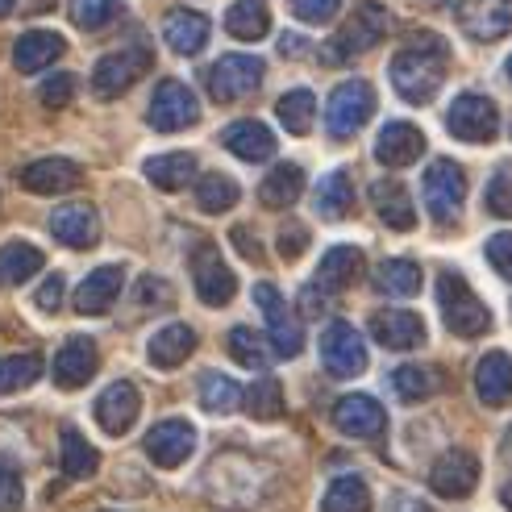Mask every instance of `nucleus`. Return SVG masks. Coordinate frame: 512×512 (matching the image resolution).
<instances>
[{"label": "nucleus", "instance_id": "nucleus-3", "mask_svg": "<svg viewBox=\"0 0 512 512\" xmlns=\"http://www.w3.org/2000/svg\"><path fill=\"white\" fill-rule=\"evenodd\" d=\"M438 309H442V321L450 325V334H458V338H479L492 329L488 304L471 292V284L458 271L438 275Z\"/></svg>", "mask_w": 512, "mask_h": 512}, {"label": "nucleus", "instance_id": "nucleus-22", "mask_svg": "<svg viewBox=\"0 0 512 512\" xmlns=\"http://www.w3.org/2000/svg\"><path fill=\"white\" fill-rule=\"evenodd\" d=\"M371 338L388 350H417L425 346V321L408 309H383L371 317Z\"/></svg>", "mask_w": 512, "mask_h": 512}, {"label": "nucleus", "instance_id": "nucleus-17", "mask_svg": "<svg viewBox=\"0 0 512 512\" xmlns=\"http://www.w3.org/2000/svg\"><path fill=\"white\" fill-rule=\"evenodd\" d=\"M334 425L346 433V438H383V429H388V413H383V404L375 396H363V392H354V396H342L334 404Z\"/></svg>", "mask_w": 512, "mask_h": 512}, {"label": "nucleus", "instance_id": "nucleus-24", "mask_svg": "<svg viewBox=\"0 0 512 512\" xmlns=\"http://www.w3.org/2000/svg\"><path fill=\"white\" fill-rule=\"evenodd\" d=\"M50 234L71 250H88L100 238V217L92 204H63V209H55V217H50Z\"/></svg>", "mask_w": 512, "mask_h": 512}, {"label": "nucleus", "instance_id": "nucleus-20", "mask_svg": "<svg viewBox=\"0 0 512 512\" xmlns=\"http://www.w3.org/2000/svg\"><path fill=\"white\" fill-rule=\"evenodd\" d=\"M125 288V267H96L80 279V288H75V313H84V317H100V313H109L117 296Z\"/></svg>", "mask_w": 512, "mask_h": 512}, {"label": "nucleus", "instance_id": "nucleus-52", "mask_svg": "<svg viewBox=\"0 0 512 512\" xmlns=\"http://www.w3.org/2000/svg\"><path fill=\"white\" fill-rule=\"evenodd\" d=\"M488 263H492L496 275L512 279V229H504V234L488 238Z\"/></svg>", "mask_w": 512, "mask_h": 512}, {"label": "nucleus", "instance_id": "nucleus-16", "mask_svg": "<svg viewBox=\"0 0 512 512\" xmlns=\"http://www.w3.org/2000/svg\"><path fill=\"white\" fill-rule=\"evenodd\" d=\"M21 188L34 196H63L84 184V167L75 159H34L30 167H21Z\"/></svg>", "mask_w": 512, "mask_h": 512}, {"label": "nucleus", "instance_id": "nucleus-37", "mask_svg": "<svg viewBox=\"0 0 512 512\" xmlns=\"http://www.w3.org/2000/svg\"><path fill=\"white\" fill-rule=\"evenodd\" d=\"M321 512H371V488L358 475H338L321 496Z\"/></svg>", "mask_w": 512, "mask_h": 512}, {"label": "nucleus", "instance_id": "nucleus-15", "mask_svg": "<svg viewBox=\"0 0 512 512\" xmlns=\"http://www.w3.org/2000/svg\"><path fill=\"white\" fill-rule=\"evenodd\" d=\"M142 413V396L130 379H117L109 383L105 392L96 396V425L109 433V438H121V433H130V425L138 421Z\"/></svg>", "mask_w": 512, "mask_h": 512}, {"label": "nucleus", "instance_id": "nucleus-2", "mask_svg": "<svg viewBox=\"0 0 512 512\" xmlns=\"http://www.w3.org/2000/svg\"><path fill=\"white\" fill-rule=\"evenodd\" d=\"M388 30H392L388 9L371 5V0H367V5H358L342 30L325 42L321 59H325V63H350V59H358V55H367V50H375L383 38H388Z\"/></svg>", "mask_w": 512, "mask_h": 512}, {"label": "nucleus", "instance_id": "nucleus-4", "mask_svg": "<svg viewBox=\"0 0 512 512\" xmlns=\"http://www.w3.org/2000/svg\"><path fill=\"white\" fill-rule=\"evenodd\" d=\"M421 192H425V209L438 225H454L458 213H463V200H467V175L454 159H433L425 167L421 179Z\"/></svg>", "mask_w": 512, "mask_h": 512}, {"label": "nucleus", "instance_id": "nucleus-44", "mask_svg": "<svg viewBox=\"0 0 512 512\" xmlns=\"http://www.w3.org/2000/svg\"><path fill=\"white\" fill-rule=\"evenodd\" d=\"M38 375H42L38 354H5L0 358V396H13L21 388H30Z\"/></svg>", "mask_w": 512, "mask_h": 512}, {"label": "nucleus", "instance_id": "nucleus-59", "mask_svg": "<svg viewBox=\"0 0 512 512\" xmlns=\"http://www.w3.org/2000/svg\"><path fill=\"white\" fill-rule=\"evenodd\" d=\"M13 5H17V0H0V17H9V13H13Z\"/></svg>", "mask_w": 512, "mask_h": 512}, {"label": "nucleus", "instance_id": "nucleus-26", "mask_svg": "<svg viewBox=\"0 0 512 512\" xmlns=\"http://www.w3.org/2000/svg\"><path fill=\"white\" fill-rule=\"evenodd\" d=\"M163 42L184 59L200 55V50L209 46V17L196 9H171L163 17Z\"/></svg>", "mask_w": 512, "mask_h": 512}, {"label": "nucleus", "instance_id": "nucleus-48", "mask_svg": "<svg viewBox=\"0 0 512 512\" xmlns=\"http://www.w3.org/2000/svg\"><path fill=\"white\" fill-rule=\"evenodd\" d=\"M75 88H80V80H75L71 71H59V75H50V80L38 88V100L46 109H63L75 100Z\"/></svg>", "mask_w": 512, "mask_h": 512}, {"label": "nucleus", "instance_id": "nucleus-60", "mask_svg": "<svg viewBox=\"0 0 512 512\" xmlns=\"http://www.w3.org/2000/svg\"><path fill=\"white\" fill-rule=\"evenodd\" d=\"M508 80H512V55H508Z\"/></svg>", "mask_w": 512, "mask_h": 512}, {"label": "nucleus", "instance_id": "nucleus-5", "mask_svg": "<svg viewBox=\"0 0 512 512\" xmlns=\"http://www.w3.org/2000/svg\"><path fill=\"white\" fill-rule=\"evenodd\" d=\"M371 113H375V88L367 80H346V84H338L334 92H329L325 130H329V138L346 142L371 121Z\"/></svg>", "mask_w": 512, "mask_h": 512}, {"label": "nucleus", "instance_id": "nucleus-34", "mask_svg": "<svg viewBox=\"0 0 512 512\" xmlns=\"http://www.w3.org/2000/svg\"><path fill=\"white\" fill-rule=\"evenodd\" d=\"M225 30L234 34V38H242V42L267 38V30H271V9H267V0H238V5L225 13Z\"/></svg>", "mask_w": 512, "mask_h": 512}, {"label": "nucleus", "instance_id": "nucleus-9", "mask_svg": "<svg viewBox=\"0 0 512 512\" xmlns=\"http://www.w3.org/2000/svg\"><path fill=\"white\" fill-rule=\"evenodd\" d=\"M321 367L334 375V379H354L367 371V342L354 325L334 321L321 334Z\"/></svg>", "mask_w": 512, "mask_h": 512}, {"label": "nucleus", "instance_id": "nucleus-8", "mask_svg": "<svg viewBox=\"0 0 512 512\" xmlns=\"http://www.w3.org/2000/svg\"><path fill=\"white\" fill-rule=\"evenodd\" d=\"M446 130L458 138V142H471V146H483L500 134V109L492 105L488 96L479 92H463L450 105L446 113Z\"/></svg>", "mask_w": 512, "mask_h": 512}, {"label": "nucleus", "instance_id": "nucleus-13", "mask_svg": "<svg viewBox=\"0 0 512 512\" xmlns=\"http://www.w3.org/2000/svg\"><path fill=\"white\" fill-rule=\"evenodd\" d=\"M196 450V429L184 421V417H167L159 421L155 429L146 433V454H150V463L163 467V471H175V467H184L188 458Z\"/></svg>", "mask_w": 512, "mask_h": 512}, {"label": "nucleus", "instance_id": "nucleus-27", "mask_svg": "<svg viewBox=\"0 0 512 512\" xmlns=\"http://www.w3.org/2000/svg\"><path fill=\"white\" fill-rule=\"evenodd\" d=\"M475 392L488 408H504L512 400V354L508 350H492L479 358L475 367Z\"/></svg>", "mask_w": 512, "mask_h": 512}, {"label": "nucleus", "instance_id": "nucleus-55", "mask_svg": "<svg viewBox=\"0 0 512 512\" xmlns=\"http://www.w3.org/2000/svg\"><path fill=\"white\" fill-rule=\"evenodd\" d=\"M234 246L246 254L250 263H259V259H263V246H259V238H250V229H246V225L234 229Z\"/></svg>", "mask_w": 512, "mask_h": 512}, {"label": "nucleus", "instance_id": "nucleus-11", "mask_svg": "<svg viewBox=\"0 0 512 512\" xmlns=\"http://www.w3.org/2000/svg\"><path fill=\"white\" fill-rule=\"evenodd\" d=\"M200 117V100L188 84L179 80H163L155 88V96H150V125H155L159 134H179L188 130V125H196Z\"/></svg>", "mask_w": 512, "mask_h": 512}, {"label": "nucleus", "instance_id": "nucleus-42", "mask_svg": "<svg viewBox=\"0 0 512 512\" xmlns=\"http://www.w3.org/2000/svg\"><path fill=\"white\" fill-rule=\"evenodd\" d=\"M63 475L67 479H88L96 467H100V454H96V446H88L84 442V433L80 429H63Z\"/></svg>", "mask_w": 512, "mask_h": 512}, {"label": "nucleus", "instance_id": "nucleus-47", "mask_svg": "<svg viewBox=\"0 0 512 512\" xmlns=\"http://www.w3.org/2000/svg\"><path fill=\"white\" fill-rule=\"evenodd\" d=\"M225 346H229V354H234L242 367H267V350H263V342H259V338H254V329H250V325L229 329Z\"/></svg>", "mask_w": 512, "mask_h": 512}, {"label": "nucleus", "instance_id": "nucleus-58", "mask_svg": "<svg viewBox=\"0 0 512 512\" xmlns=\"http://www.w3.org/2000/svg\"><path fill=\"white\" fill-rule=\"evenodd\" d=\"M500 504L512 512V483H504V488H500Z\"/></svg>", "mask_w": 512, "mask_h": 512}, {"label": "nucleus", "instance_id": "nucleus-36", "mask_svg": "<svg viewBox=\"0 0 512 512\" xmlns=\"http://www.w3.org/2000/svg\"><path fill=\"white\" fill-rule=\"evenodd\" d=\"M375 288L383 296H400V300L417 296L421 292V267L413 259H383L375 267Z\"/></svg>", "mask_w": 512, "mask_h": 512}, {"label": "nucleus", "instance_id": "nucleus-28", "mask_svg": "<svg viewBox=\"0 0 512 512\" xmlns=\"http://www.w3.org/2000/svg\"><path fill=\"white\" fill-rule=\"evenodd\" d=\"M371 204H375L379 221L388 229H396V234H408V229L417 225L413 200H408L404 184H396V179H375V184H371Z\"/></svg>", "mask_w": 512, "mask_h": 512}, {"label": "nucleus", "instance_id": "nucleus-35", "mask_svg": "<svg viewBox=\"0 0 512 512\" xmlns=\"http://www.w3.org/2000/svg\"><path fill=\"white\" fill-rule=\"evenodd\" d=\"M354 209V179L350 171H329L317 184V213L325 221H342Z\"/></svg>", "mask_w": 512, "mask_h": 512}, {"label": "nucleus", "instance_id": "nucleus-39", "mask_svg": "<svg viewBox=\"0 0 512 512\" xmlns=\"http://www.w3.org/2000/svg\"><path fill=\"white\" fill-rule=\"evenodd\" d=\"M238 200H242L238 179H229V175H221V171L200 175V184H196V204H200L204 213H229Z\"/></svg>", "mask_w": 512, "mask_h": 512}, {"label": "nucleus", "instance_id": "nucleus-41", "mask_svg": "<svg viewBox=\"0 0 512 512\" xmlns=\"http://www.w3.org/2000/svg\"><path fill=\"white\" fill-rule=\"evenodd\" d=\"M242 392L246 388H238V379H229L221 371H209L200 379V408L204 413H234V408L242 404Z\"/></svg>", "mask_w": 512, "mask_h": 512}, {"label": "nucleus", "instance_id": "nucleus-21", "mask_svg": "<svg viewBox=\"0 0 512 512\" xmlns=\"http://www.w3.org/2000/svg\"><path fill=\"white\" fill-rule=\"evenodd\" d=\"M425 155V134L413 121H388L375 138V159L383 167H413Z\"/></svg>", "mask_w": 512, "mask_h": 512}, {"label": "nucleus", "instance_id": "nucleus-43", "mask_svg": "<svg viewBox=\"0 0 512 512\" xmlns=\"http://www.w3.org/2000/svg\"><path fill=\"white\" fill-rule=\"evenodd\" d=\"M67 17L80 25L88 34H100L121 17V0H71L67 5Z\"/></svg>", "mask_w": 512, "mask_h": 512}, {"label": "nucleus", "instance_id": "nucleus-54", "mask_svg": "<svg viewBox=\"0 0 512 512\" xmlns=\"http://www.w3.org/2000/svg\"><path fill=\"white\" fill-rule=\"evenodd\" d=\"M63 275H46L42 279V288H38V296H34V304L42 313H59V304H63Z\"/></svg>", "mask_w": 512, "mask_h": 512}, {"label": "nucleus", "instance_id": "nucleus-25", "mask_svg": "<svg viewBox=\"0 0 512 512\" xmlns=\"http://www.w3.org/2000/svg\"><path fill=\"white\" fill-rule=\"evenodd\" d=\"M358 275H363V250L358 246H334V250H325V259L317 263L313 288L325 292V296H338L354 284Z\"/></svg>", "mask_w": 512, "mask_h": 512}, {"label": "nucleus", "instance_id": "nucleus-50", "mask_svg": "<svg viewBox=\"0 0 512 512\" xmlns=\"http://www.w3.org/2000/svg\"><path fill=\"white\" fill-rule=\"evenodd\" d=\"M292 13L304 21V25H325V21H334L338 9H342V0H288Z\"/></svg>", "mask_w": 512, "mask_h": 512}, {"label": "nucleus", "instance_id": "nucleus-31", "mask_svg": "<svg viewBox=\"0 0 512 512\" xmlns=\"http://www.w3.org/2000/svg\"><path fill=\"white\" fill-rule=\"evenodd\" d=\"M42 250L34 242H5L0 246V288H21L25 279H34L42 271Z\"/></svg>", "mask_w": 512, "mask_h": 512}, {"label": "nucleus", "instance_id": "nucleus-56", "mask_svg": "<svg viewBox=\"0 0 512 512\" xmlns=\"http://www.w3.org/2000/svg\"><path fill=\"white\" fill-rule=\"evenodd\" d=\"M392 512H429L421 500H413V496H396V508Z\"/></svg>", "mask_w": 512, "mask_h": 512}, {"label": "nucleus", "instance_id": "nucleus-33", "mask_svg": "<svg viewBox=\"0 0 512 512\" xmlns=\"http://www.w3.org/2000/svg\"><path fill=\"white\" fill-rule=\"evenodd\" d=\"M300 192H304V171L296 163L271 167V175L259 184V200L267 204V209H292V204L300 200Z\"/></svg>", "mask_w": 512, "mask_h": 512}, {"label": "nucleus", "instance_id": "nucleus-7", "mask_svg": "<svg viewBox=\"0 0 512 512\" xmlns=\"http://www.w3.org/2000/svg\"><path fill=\"white\" fill-rule=\"evenodd\" d=\"M150 63H155V55H150L146 46H121L92 67V92L100 100H117L121 92H130L142 80Z\"/></svg>", "mask_w": 512, "mask_h": 512}, {"label": "nucleus", "instance_id": "nucleus-23", "mask_svg": "<svg viewBox=\"0 0 512 512\" xmlns=\"http://www.w3.org/2000/svg\"><path fill=\"white\" fill-rule=\"evenodd\" d=\"M221 146L229 150V155H238L242 163H267V159H275V134H271V125L254 121V117L229 125V130L221 134Z\"/></svg>", "mask_w": 512, "mask_h": 512}, {"label": "nucleus", "instance_id": "nucleus-53", "mask_svg": "<svg viewBox=\"0 0 512 512\" xmlns=\"http://www.w3.org/2000/svg\"><path fill=\"white\" fill-rule=\"evenodd\" d=\"M304 246H309V229H304L300 221L284 225V234H279V254L292 263V259H300V254H304Z\"/></svg>", "mask_w": 512, "mask_h": 512}, {"label": "nucleus", "instance_id": "nucleus-19", "mask_svg": "<svg viewBox=\"0 0 512 512\" xmlns=\"http://www.w3.org/2000/svg\"><path fill=\"white\" fill-rule=\"evenodd\" d=\"M100 371V350L92 338H67L63 350L55 354V367H50V379L59 383L63 392H75Z\"/></svg>", "mask_w": 512, "mask_h": 512}, {"label": "nucleus", "instance_id": "nucleus-18", "mask_svg": "<svg viewBox=\"0 0 512 512\" xmlns=\"http://www.w3.org/2000/svg\"><path fill=\"white\" fill-rule=\"evenodd\" d=\"M458 25L475 42H496L512 34V0H463L458 5Z\"/></svg>", "mask_w": 512, "mask_h": 512}, {"label": "nucleus", "instance_id": "nucleus-32", "mask_svg": "<svg viewBox=\"0 0 512 512\" xmlns=\"http://www.w3.org/2000/svg\"><path fill=\"white\" fill-rule=\"evenodd\" d=\"M196 175V155L188 150H171V155H155L146 163V179L155 184L159 192H179L188 188V179Z\"/></svg>", "mask_w": 512, "mask_h": 512}, {"label": "nucleus", "instance_id": "nucleus-10", "mask_svg": "<svg viewBox=\"0 0 512 512\" xmlns=\"http://www.w3.org/2000/svg\"><path fill=\"white\" fill-rule=\"evenodd\" d=\"M192 288L209 309H225L238 292V275L225 267L221 250L213 242H200V250L192 254Z\"/></svg>", "mask_w": 512, "mask_h": 512}, {"label": "nucleus", "instance_id": "nucleus-1", "mask_svg": "<svg viewBox=\"0 0 512 512\" xmlns=\"http://www.w3.org/2000/svg\"><path fill=\"white\" fill-rule=\"evenodd\" d=\"M446 67H450V46L438 34H413L396 50L388 75H392V88L400 92V100H408V105H429L446 80Z\"/></svg>", "mask_w": 512, "mask_h": 512}, {"label": "nucleus", "instance_id": "nucleus-57", "mask_svg": "<svg viewBox=\"0 0 512 512\" xmlns=\"http://www.w3.org/2000/svg\"><path fill=\"white\" fill-rule=\"evenodd\" d=\"M279 50H284V55H300V50H304V38L284 34V38H279Z\"/></svg>", "mask_w": 512, "mask_h": 512}, {"label": "nucleus", "instance_id": "nucleus-14", "mask_svg": "<svg viewBox=\"0 0 512 512\" xmlns=\"http://www.w3.org/2000/svg\"><path fill=\"white\" fill-rule=\"evenodd\" d=\"M479 483V458L471 450H446L438 463L429 467V488L446 500H463Z\"/></svg>", "mask_w": 512, "mask_h": 512}, {"label": "nucleus", "instance_id": "nucleus-40", "mask_svg": "<svg viewBox=\"0 0 512 512\" xmlns=\"http://www.w3.org/2000/svg\"><path fill=\"white\" fill-rule=\"evenodd\" d=\"M242 404L254 421H275V417H284V388H279V379L263 375L242 392Z\"/></svg>", "mask_w": 512, "mask_h": 512}, {"label": "nucleus", "instance_id": "nucleus-49", "mask_svg": "<svg viewBox=\"0 0 512 512\" xmlns=\"http://www.w3.org/2000/svg\"><path fill=\"white\" fill-rule=\"evenodd\" d=\"M25 488H21V471L0 458V512H21Z\"/></svg>", "mask_w": 512, "mask_h": 512}, {"label": "nucleus", "instance_id": "nucleus-30", "mask_svg": "<svg viewBox=\"0 0 512 512\" xmlns=\"http://www.w3.org/2000/svg\"><path fill=\"white\" fill-rule=\"evenodd\" d=\"M63 50H67V42H63L59 34H50V30H30V34H21V38L13 42V63H17L21 75H34V71H42V67L55 63Z\"/></svg>", "mask_w": 512, "mask_h": 512}, {"label": "nucleus", "instance_id": "nucleus-45", "mask_svg": "<svg viewBox=\"0 0 512 512\" xmlns=\"http://www.w3.org/2000/svg\"><path fill=\"white\" fill-rule=\"evenodd\" d=\"M433 388H438V379H433V371H425V367H396V371H392V392H396L404 404L429 400Z\"/></svg>", "mask_w": 512, "mask_h": 512}, {"label": "nucleus", "instance_id": "nucleus-6", "mask_svg": "<svg viewBox=\"0 0 512 512\" xmlns=\"http://www.w3.org/2000/svg\"><path fill=\"white\" fill-rule=\"evenodd\" d=\"M263 59L254 55H221L209 75H204V84H209V96L217 100V105H238V100H246L254 88L263 84Z\"/></svg>", "mask_w": 512, "mask_h": 512}, {"label": "nucleus", "instance_id": "nucleus-38", "mask_svg": "<svg viewBox=\"0 0 512 512\" xmlns=\"http://www.w3.org/2000/svg\"><path fill=\"white\" fill-rule=\"evenodd\" d=\"M275 117L284 121V130L304 138L313 130V117H317V96L309 88H292L288 96H279V105H275Z\"/></svg>", "mask_w": 512, "mask_h": 512}, {"label": "nucleus", "instance_id": "nucleus-46", "mask_svg": "<svg viewBox=\"0 0 512 512\" xmlns=\"http://www.w3.org/2000/svg\"><path fill=\"white\" fill-rule=\"evenodd\" d=\"M483 204H488L492 217L512 221V163H500L488 179V192H483Z\"/></svg>", "mask_w": 512, "mask_h": 512}, {"label": "nucleus", "instance_id": "nucleus-29", "mask_svg": "<svg viewBox=\"0 0 512 512\" xmlns=\"http://www.w3.org/2000/svg\"><path fill=\"white\" fill-rule=\"evenodd\" d=\"M196 350V329L192 325H163L155 338H150L146 354H150V367L159 371H175L184 367V358Z\"/></svg>", "mask_w": 512, "mask_h": 512}, {"label": "nucleus", "instance_id": "nucleus-12", "mask_svg": "<svg viewBox=\"0 0 512 512\" xmlns=\"http://www.w3.org/2000/svg\"><path fill=\"white\" fill-rule=\"evenodd\" d=\"M254 304H259L263 317H267L271 350H275L279 358H296L300 346H304V329H300L296 317L288 313V304H284V296H279V288H275V284H259V288H254Z\"/></svg>", "mask_w": 512, "mask_h": 512}, {"label": "nucleus", "instance_id": "nucleus-51", "mask_svg": "<svg viewBox=\"0 0 512 512\" xmlns=\"http://www.w3.org/2000/svg\"><path fill=\"white\" fill-rule=\"evenodd\" d=\"M138 304H155V309H171L175 304V292H171V284L167 279H159V275H142V284H138Z\"/></svg>", "mask_w": 512, "mask_h": 512}]
</instances>
